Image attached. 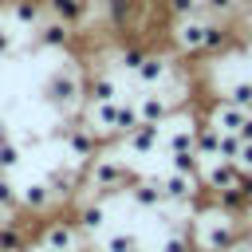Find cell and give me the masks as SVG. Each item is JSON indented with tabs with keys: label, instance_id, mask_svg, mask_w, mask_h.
Listing matches in <instances>:
<instances>
[{
	"label": "cell",
	"instance_id": "f546056e",
	"mask_svg": "<svg viewBox=\"0 0 252 252\" xmlns=\"http://www.w3.org/2000/svg\"><path fill=\"white\" fill-rule=\"evenodd\" d=\"M224 252H232V248H224Z\"/></svg>",
	"mask_w": 252,
	"mask_h": 252
},
{
	"label": "cell",
	"instance_id": "4fadbf2b",
	"mask_svg": "<svg viewBox=\"0 0 252 252\" xmlns=\"http://www.w3.org/2000/svg\"><path fill=\"white\" fill-rule=\"evenodd\" d=\"M114 98H122L118 79L110 71H91L87 75V102H114Z\"/></svg>",
	"mask_w": 252,
	"mask_h": 252
},
{
	"label": "cell",
	"instance_id": "ffe728a7",
	"mask_svg": "<svg viewBox=\"0 0 252 252\" xmlns=\"http://www.w3.org/2000/svg\"><path fill=\"white\" fill-rule=\"evenodd\" d=\"M165 16L169 20H189V16H201V0H161Z\"/></svg>",
	"mask_w": 252,
	"mask_h": 252
},
{
	"label": "cell",
	"instance_id": "6da1fadb",
	"mask_svg": "<svg viewBox=\"0 0 252 252\" xmlns=\"http://www.w3.org/2000/svg\"><path fill=\"white\" fill-rule=\"evenodd\" d=\"M43 98L59 110V114H75L87 102V71L79 67V59H63L47 79H43Z\"/></svg>",
	"mask_w": 252,
	"mask_h": 252
},
{
	"label": "cell",
	"instance_id": "3957f363",
	"mask_svg": "<svg viewBox=\"0 0 252 252\" xmlns=\"http://www.w3.org/2000/svg\"><path fill=\"white\" fill-rule=\"evenodd\" d=\"M213 16H189V20H173V47L185 59H205V35H209Z\"/></svg>",
	"mask_w": 252,
	"mask_h": 252
},
{
	"label": "cell",
	"instance_id": "277c9868",
	"mask_svg": "<svg viewBox=\"0 0 252 252\" xmlns=\"http://www.w3.org/2000/svg\"><path fill=\"white\" fill-rule=\"evenodd\" d=\"M35 240L47 244V248H59V252H83V244H87V236L79 232L75 217H71V220H47Z\"/></svg>",
	"mask_w": 252,
	"mask_h": 252
},
{
	"label": "cell",
	"instance_id": "52a82bcc",
	"mask_svg": "<svg viewBox=\"0 0 252 252\" xmlns=\"http://www.w3.org/2000/svg\"><path fill=\"white\" fill-rule=\"evenodd\" d=\"M43 16H47L43 0H4V20L20 32H35L43 24Z\"/></svg>",
	"mask_w": 252,
	"mask_h": 252
},
{
	"label": "cell",
	"instance_id": "1f68e13d",
	"mask_svg": "<svg viewBox=\"0 0 252 252\" xmlns=\"http://www.w3.org/2000/svg\"><path fill=\"white\" fill-rule=\"evenodd\" d=\"M244 4H248V0H244Z\"/></svg>",
	"mask_w": 252,
	"mask_h": 252
},
{
	"label": "cell",
	"instance_id": "7c38bea8",
	"mask_svg": "<svg viewBox=\"0 0 252 252\" xmlns=\"http://www.w3.org/2000/svg\"><path fill=\"white\" fill-rule=\"evenodd\" d=\"M43 8H47L51 20H59L67 28H79L87 20V12H91V0H43Z\"/></svg>",
	"mask_w": 252,
	"mask_h": 252
},
{
	"label": "cell",
	"instance_id": "f1b7e54d",
	"mask_svg": "<svg viewBox=\"0 0 252 252\" xmlns=\"http://www.w3.org/2000/svg\"><path fill=\"white\" fill-rule=\"evenodd\" d=\"M0 177H8V169H4V165H0Z\"/></svg>",
	"mask_w": 252,
	"mask_h": 252
},
{
	"label": "cell",
	"instance_id": "4316f807",
	"mask_svg": "<svg viewBox=\"0 0 252 252\" xmlns=\"http://www.w3.org/2000/svg\"><path fill=\"white\" fill-rule=\"evenodd\" d=\"M232 252H252V236H248V232H244V236H240V240H236V244H232Z\"/></svg>",
	"mask_w": 252,
	"mask_h": 252
},
{
	"label": "cell",
	"instance_id": "cb8c5ba5",
	"mask_svg": "<svg viewBox=\"0 0 252 252\" xmlns=\"http://www.w3.org/2000/svg\"><path fill=\"white\" fill-rule=\"evenodd\" d=\"M236 165H240V169H252V142H240V154H236Z\"/></svg>",
	"mask_w": 252,
	"mask_h": 252
},
{
	"label": "cell",
	"instance_id": "8fae6325",
	"mask_svg": "<svg viewBox=\"0 0 252 252\" xmlns=\"http://www.w3.org/2000/svg\"><path fill=\"white\" fill-rule=\"evenodd\" d=\"M75 224H79V232H83L87 240L102 236V232H106V201H102V197H87V201L79 205V213H75Z\"/></svg>",
	"mask_w": 252,
	"mask_h": 252
},
{
	"label": "cell",
	"instance_id": "44dd1931",
	"mask_svg": "<svg viewBox=\"0 0 252 252\" xmlns=\"http://www.w3.org/2000/svg\"><path fill=\"white\" fill-rule=\"evenodd\" d=\"M142 59H146V47H142V43H126V47L118 51V67H122L126 75H134V71L142 67Z\"/></svg>",
	"mask_w": 252,
	"mask_h": 252
},
{
	"label": "cell",
	"instance_id": "7a4b0ae2",
	"mask_svg": "<svg viewBox=\"0 0 252 252\" xmlns=\"http://www.w3.org/2000/svg\"><path fill=\"white\" fill-rule=\"evenodd\" d=\"M83 177H87V189H91V193H98V197L126 193V189L138 181V173H134L118 154H102V150L83 165Z\"/></svg>",
	"mask_w": 252,
	"mask_h": 252
},
{
	"label": "cell",
	"instance_id": "5bb4252c",
	"mask_svg": "<svg viewBox=\"0 0 252 252\" xmlns=\"http://www.w3.org/2000/svg\"><path fill=\"white\" fill-rule=\"evenodd\" d=\"M71 32H75V28L59 24V20H47V24L35 28V43L47 47V51H67V47H71Z\"/></svg>",
	"mask_w": 252,
	"mask_h": 252
},
{
	"label": "cell",
	"instance_id": "ac0fdd59",
	"mask_svg": "<svg viewBox=\"0 0 252 252\" xmlns=\"http://www.w3.org/2000/svg\"><path fill=\"white\" fill-rule=\"evenodd\" d=\"M102 252H142V240L134 232H126V228H114V232H106Z\"/></svg>",
	"mask_w": 252,
	"mask_h": 252
},
{
	"label": "cell",
	"instance_id": "9c48e42d",
	"mask_svg": "<svg viewBox=\"0 0 252 252\" xmlns=\"http://www.w3.org/2000/svg\"><path fill=\"white\" fill-rule=\"evenodd\" d=\"M134 102H138V118H142V122L165 126V122L173 118V102H169L161 91H138V94H134Z\"/></svg>",
	"mask_w": 252,
	"mask_h": 252
},
{
	"label": "cell",
	"instance_id": "484cf974",
	"mask_svg": "<svg viewBox=\"0 0 252 252\" xmlns=\"http://www.w3.org/2000/svg\"><path fill=\"white\" fill-rule=\"evenodd\" d=\"M236 134H240V142H252V110H248V118H244V126Z\"/></svg>",
	"mask_w": 252,
	"mask_h": 252
},
{
	"label": "cell",
	"instance_id": "ba28073f",
	"mask_svg": "<svg viewBox=\"0 0 252 252\" xmlns=\"http://www.w3.org/2000/svg\"><path fill=\"white\" fill-rule=\"evenodd\" d=\"M122 142H126V150H130V154L150 158V154H158V150H161L165 130H161V126H154V122H138L130 134H122Z\"/></svg>",
	"mask_w": 252,
	"mask_h": 252
},
{
	"label": "cell",
	"instance_id": "30bf717a",
	"mask_svg": "<svg viewBox=\"0 0 252 252\" xmlns=\"http://www.w3.org/2000/svg\"><path fill=\"white\" fill-rule=\"evenodd\" d=\"M244 118H248V110H240V106L228 102L224 94L213 98V102H209V114H205V122H213L220 134H236V130L244 126Z\"/></svg>",
	"mask_w": 252,
	"mask_h": 252
},
{
	"label": "cell",
	"instance_id": "9a60e30c",
	"mask_svg": "<svg viewBox=\"0 0 252 252\" xmlns=\"http://www.w3.org/2000/svg\"><path fill=\"white\" fill-rule=\"evenodd\" d=\"M51 205H55V201H51L47 181H32V185H24V189H20V209H28L32 217H43Z\"/></svg>",
	"mask_w": 252,
	"mask_h": 252
},
{
	"label": "cell",
	"instance_id": "5b68a950",
	"mask_svg": "<svg viewBox=\"0 0 252 252\" xmlns=\"http://www.w3.org/2000/svg\"><path fill=\"white\" fill-rule=\"evenodd\" d=\"M236 181H240V165H236V161H220V158H213V161L201 165V189H205V197H217V193L232 189Z\"/></svg>",
	"mask_w": 252,
	"mask_h": 252
},
{
	"label": "cell",
	"instance_id": "83f0119b",
	"mask_svg": "<svg viewBox=\"0 0 252 252\" xmlns=\"http://www.w3.org/2000/svg\"><path fill=\"white\" fill-rule=\"evenodd\" d=\"M28 252H59V248H47V244H39V240H35V244H32Z\"/></svg>",
	"mask_w": 252,
	"mask_h": 252
},
{
	"label": "cell",
	"instance_id": "7402d4cb",
	"mask_svg": "<svg viewBox=\"0 0 252 252\" xmlns=\"http://www.w3.org/2000/svg\"><path fill=\"white\" fill-rule=\"evenodd\" d=\"M228 102H236L240 110H252V79H236L228 91H224Z\"/></svg>",
	"mask_w": 252,
	"mask_h": 252
},
{
	"label": "cell",
	"instance_id": "603a6c76",
	"mask_svg": "<svg viewBox=\"0 0 252 252\" xmlns=\"http://www.w3.org/2000/svg\"><path fill=\"white\" fill-rule=\"evenodd\" d=\"M236 154H240V134H220L217 158H220V161H236Z\"/></svg>",
	"mask_w": 252,
	"mask_h": 252
},
{
	"label": "cell",
	"instance_id": "d6986e66",
	"mask_svg": "<svg viewBox=\"0 0 252 252\" xmlns=\"http://www.w3.org/2000/svg\"><path fill=\"white\" fill-rule=\"evenodd\" d=\"M201 154L197 150H177V154H169V169H177V173H189V177H201Z\"/></svg>",
	"mask_w": 252,
	"mask_h": 252
},
{
	"label": "cell",
	"instance_id": "8992f818",
	"mask_svg": "<svg viewBox=\"0 0 252 252\" xmlns=\"http://www.w3.org/2000/svg\"><path fill=\"white\" fill-rule=\"evenodd\" d=\"M169 75H173V59H169V55H158V51H146L142 67L134 71V79H138L142 91H161Z\"/></svg>",
	"mask_w": 252,
	"mask_h": 252
},
{
	"label": "cell",
	"instance_id": "4dcf8cb0",
	"mask_svg": "<svg viewBox=\"0 0 252 252\" xmlns=\"http://www.w3.org/2000/svg\"><path fill=\"white\" fill-rule=\"evenodd\" d=\"M142 252H146V248H142Z\"/></svg>",
	"mask_w": 252,
	"mask_h": 252
},
{
	"label": "cell",
	"instance_id": "2e32d148",
	"mask_svg": "<svg viewBox=\"0 0 252 252\" xmlns=\"http://www.w3.org/2000/svg\"><path fill=\"white\" fill-rule=\"evenodd\" d=\"M126 197H130V201H134L138 209H154V213H158V209L165 205V193H161L158 177H154V181H142V177H138V181H134V185L126 189Z\"/></svg>",
	"mask_w": 252,
	"mask_h": 252
},
{
	"label": "cell",
	"instance_id": "e0dca14e",
	"mask_svg": "<svg viewBox=\"0 0 252 252\" xmlns=\"http://www.w3.org/2000/svg\"><path fill=\"white\" fill-rule=\"evenodd\" d=\"M201 12L205 16H213V20H236L240 12H244V0H201Z\"/></svg>",
	"mask_w": 252,
	"mask_h": 252
},
{
	"label": "cell",
	"instance_id": "d4e9b609",
	"mask_svg": "<svg viewBox=\"0 0 252 252\" xmlns=\"http://www.w3.org/2000/svg\"><path fill=\"white\" fill-rule=\"evenodd\" d=\"M8 51H12V28L0 32V55H8Z\"/></svg>",
	"mask_w": 252,
	"mask_h": 252
}]
</instances>
